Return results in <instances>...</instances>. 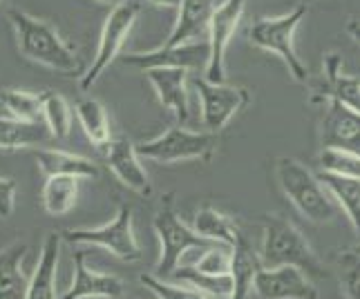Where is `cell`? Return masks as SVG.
<instances>
[{
	"label": "cell",
	"instance_id": "7a4b0ae2",
	"mask_svg": "<svg viewBox=\"0 0 360 299\" xmlns=\"http://www.w3.org/2000/svg\"><path fill=\"white\" fill-rule=\"evenodd\" d=\"M262 251H259V259H262L264 268H278V266H295L304 270L309 277H325L327 270L322 268L318 255L309 241L302 237L289 219L282 215H264L262 219Z\"/></svg>",
	"mask_w": 360,
	"mask_h": 299
},
{
	"label": "cell",
	"instance_id": "74e56055",
	"mask_svg": "<svg viewBox=\"0 0 360 299\" xmlns=\"http://www.w3.org/2000/svg\"><path fill=\"white\" fill-rule=\"evenodd\" d=\"M98 3H103V5H119V3H123V0H98Z\"/></svg>",
	"mask_w": 360,
	"mask_h": 299
},
{
	"label": "cell",
	"instance_id": "d590c367",
	"mask_svg": "<svg viewBox=\"0 0 360 299\" xmlns=\"http://www.w3.org/2000/svg\"><path fill=\"white\" fill-rule=\"evenodd\" d=\"M347 32H349L352 39L360 45V20H352L349 25H347Z\"/></svg>",
	"mask_w": 360,
	"mask_h": 299
},
{
	"label": "cell",
	"instance_id": "9a60e30c",
	"mask_svg": "<svg viewBox=\"0 0 360 299\" xmlns=\"http://www.w3.org/2000/svg\"><path fill=\"white\" fill-rule=\"evenodd\" d=\"M188 72L186 67H153L146 69L148 81L155 87L159 103L170 109L181 123L191 121L188 101Z\"/></svg>",
	"mask_w": 360,
	"mask_h": 299
},
{
	"label": "cell",
	"instance_id": "2e32d148",
	"mask_svg": "<svg viewBox=\"0 0 360 299\" xmlns=\"http://www.w3.org/2000/svg\"><path fill=\"white\" fill-rule=\"evenodd\" d=\"M123 295V281L115 275L96 272L85 261V251H77L74 255V281L58 299H119Z\"/></svg>",
	"mask_w": 360,
	"mask_h": 299
},
{
	"label": "cell",
	"instance_id": "4fadbf2b",
	"mask_svg": "<svg viewBox=\"0 0 360 299\" xmlns=\"http://www.w3.org/2000/svg\"><path fill=\"white\" fill-rule=\"evenodd\" d=\"M105 161H108V168L115 172V177L126 185V188H130L132 192L141 197L153 194L150 177H148L146 168L141 166L139 150H136V145H132L130 139L119 136V139L110 141V145L105 147Z\"/></svg>",
	"mask_w": 360,
	"mask_h": 299
},
{
	"label": "cell",
	"instance_id": "83f0119b",
	"mask_svg": "<svg viewBox=\"0 0 360 299\" xmlns=\"http://www.w3.org/2000/svg\"><path fill=\"white\" fill-rule=\"evenodd\" d=\"M172 279L188 284L193 288L202 291L208 297L215 299H229L233 293V277L231 275H210V272H204L195 266H181L172 272Z\"/></svg>",
	"mask_w": 360,
	"mask_h": 299
},
{
	"label": "cell",
	"instance_id": "603a6c76",
	"mask_svg": "<svg viewBox=\"0 0 360 299\" xmlns=\"http://www.w3.org/2000/svg\"><path fill=\"white\" fill-rule=\"evenodd\" d=\"M49 139H54V136L49 132L45 121L30 123V121H18L11 117H0V150L43 145Z\"/></svg>",
	"mask_w": 360,
	"mask_h": 299
},
{
	"label": "cell",
	"instance_id": "ffe728a7",
	"mask_svg": "<svg viewBox=\"0 0 360 299\" xmlns=\"http://www.w3.org/2000/svg\"><path fill=\"white\" fill-rule=\"evenodd\" d=\"M342 56L327 54L325 58V92L322 98H336L345 107H349L360 114V81L349 77L342 69Z\"/></svg>",
	"mask_w": 360,
	"mask_h": 299
},
{
	"label": "cell",
	"instance_id": "3957f363",
	"mask_svg": "<svg viewBox=\"0 0 360 299\" xmlns=\"http://www.w3.org/2000/svg\"><path fill=\"white\" fill-rule=\"evenodd\" d=\"M276 179L284 197L309 221L329 223L336 219V201L325 188V183L297 159L280 157L276 164Z\"/></svg>",
	"mask_w": 360,
	"mask_h": 299
},
{
	"label": "cell",
	"instance_id": "836d02e7",
	"mask_svg": "<svg viewBox=\"0 0 360 299\" xmlns=\"http://www.w3.org/2000/svg\"><path fill=\"white\" fill-rule=\"evenodd\" d=\"M195 268H200L210 275H231V266H233V248L226 244H217L213 248L204 251L197 261L193 264Z\"/></svg>",
	"mask_w": 360,
	"mask_h": 299
},
{
	"label": "cell",
	"instance_id": "1f68e13d",
	"mask_svg": "<svg viewBox=\"0 0 360 299\" xmlns=\"http://www.w3.org/2000/svg\"><path fill=\"white\" fill-rule=\"evenodd\" d=\"M139 281L146 286L148 291H153L159 299H213L204 295L202 291L193 288L188 284L181 281H166L157 275H141Z\"/></svg>",
	"mask_w": 360,
	"mask_h": 299
},
{
	"label": "cell",
	"instance_id": "8fae6325",
	"mask_svg": "<svg viewBox=\"0 0 360 299\" xmlns=\"http://www.w3.org/2000/svg\"><path fill=\"white\" fill-rule=\"evenodd\" d=\"M253 293L259 299H318V288L304 270L295 266L259 268Z\"/></svg>",
	"mask_w": 360,
	"mask_h": 299
},
{
	"label": "cell",
	"instance_id": "f546056e",
	"mask_svg": "<svg viewBox=\"0 0 360 299\" xmlns=\"http://www.w3.org/2000/svg\"><path fill=\"white\" fill-rule=\"evenodd\" d=\"M3 107L7 117L30 123H41L43 119V101L41 94H30L22 90H7L3 92Z\"/></svg>",
	"mask_w": 360,
	"mask_h": 299
},
{
	"label": "cell",
	"instance_id": "5b68a950",
	"mask_svg": "<svg viewBox=\"0 0 360 299\" xmlns=\"http://www.w3.org/2000/svg\"><path fill=\"white\" fill-rule=\"evenodd\" d=\"M153 228L161 241L159 261L155 266V275L161 279L172 277V272L179 268L181 257L188 251H206L210 246H217L215 241L202 237L195 228H188L177 217L175 208H172V194L164 197V201H161L153 219Z\"/></svg>",
	"mask_w": 360,
	"mask_h": 299
},
{
	"label": "cell",
	"instance_id": "4dcf8cb0",
	"mask_svg": "<svg viewBox=\"0 0 360 299\" xmlns=\"http://www.w3.org/2000/svg\"><path fill=\"white\" fill-rule=\"evenodd\" d=\"M320 170L340 174V177L349 179H360V154L347 152V150H336V147H322L318 157Z\"/></svg>",
	"mask_w": 360,
	"mask_h": 299
},
{
	"label": "cell",
	"instance_id": "277c9868",
	"mask_svg": "<svg viewBox=\"0 0 360 299\" xmlns=\"http://www.w3.org/2000/svg\"><path fill=\"white\" fill-rule=\"evenodd\" d=\"M307 16V5H297L291 11L273 18H257L248 29V41L262 52L276 54L287 65L291 79L300 85L309 83V69L297 56L295 49V29Z\"/></svg>",
	"mask_w": 360,
	"mask_h": 299
},
{
	"label": "cell",
	"instance_id": "ac0fdd59",
	"mask_svg": "<svg viewBox=\"0 0 360 299\" xmlns=\"http://www.w3.org/2000/svg\"><path fill=\"white\" fill-rule=\"evenodd\" d=\"M63 234L49 232L45 237L43 251L36 264L34 277L30 281L27 297L25 299H58L56 297V270H58V253Z\"/></svg>",
	"mask_w": 360,
	"mask_h": 299
},
{
	"label": "cell",
	"instance_id": "9c48e42d",
	"mask_svg": "<svg viewBox=\"0 0 360 299\" xmlns=\"http://www.w3.org/2000/svg\"><path fill=\"white\" fill-rule=\"evenodd\" d=\"M63 239L70 244H92L110 251L121 261H136L141 259V248L136 244V237L132 230V208L123 204L119 208L117 217L101 228L88 230H65L60 232Z\"/></svg>",
	"mask_w": 360,
	"mask_h": 299
},
{
	"label": "cell",
	"instance_id": "8992f818",
	"mask_svg": "<svg viewBox=\"0 0 360 299\" xmlns=\"http://www.w3.org/2000/svg\"><path fill=\"white\" fill-rule=\"evenodd\" d=\"M219 136L215 132H195L186 128H170L157 139L136 145L143 159L157 164H179V161H210L217 152Z\"/></svg>",
	"mask_w": 360,
	"mask_h": 299
},
{
	"label": "cell",
	"instance_id": "5bb4252c",
	"mask_svg": "<svg viewBox=\"0 0 360 299\" xmlns=\"http://www.w3.org/2000/svg\"><path fill=\"white\" fill-rule=\"evenodd\" d=\"M215 0H181L177 7V20L170 36L166 39V47H181L191 43L208 41L210 20L215 14Z\"/></svg>",
	"mask_w": 360,
	"mask_h": 299
},
{
	"label": "cell",
	"instance_id": "cb8c5ba5",
	"mask_svg": "<svg viewBox=\"0 0 360 299\" xmlns=\"http://www.w3.org/2000/svg\"><path fill=\"white\" fill-rule=\"evenodd\" d=\"M318 177L333 197V201L342 208V213L349 219L354 232L360 239V179L340 177V174H331L325 170H320Z\"/></svg>",
	"mask_w": 360,
	"mask_h": 299
},
{
	"label": "cell",
	"instance_id": "44dd1931",
	"mask_svg": "<svg viewBox=\"0 0 360 299\" xmlns=\"http://www.w3.org/2000/svg\"><path fill=\"white\" fill-rule=\"evenodd\" d=\"M27 244L16 241L0 251V299H25L30 281L22 272Z\"/></svg>",
	"mask_w": 360,
	"mask_h": 299
},
{
	"label": "cell",
	"instance_id": "30bf717a",
	"mask_svg": "<svg viewBox=\"0 0 360 299\" xmlns=\"http://www.w3.org/2000/svg\"><path fill=\"white\" fill-rule=\"evenodd\" d=\"M244 7L246 0H221L215 9L208 34V60L204 67V79L210 83H226V49L244 16Z\"/></svg>",
	"mask_w": 360,
	"mask_h": 299
},
{
	"label": "cell",
	"instance_id": "d6a6232c",
	"mask_svg": "<svg viewBox=\"0 0 360 299\" xmlns=\"http://www.w3.org/2000/svg\"><path fill=\"white\" fill-rule=\"evenodd\" d=\"M338 279L347 297L360 299V253L358 251H342L338 255Z\"/></svg>",
	"mask_w": 360,
	"mask_h": 299
},
{
	"label": "cell",
	"instance_id": "484cf974",
	"mask_svg": "<svg viewBox=\"0 0 360 299\" xmlns=\"http://www.w3.org/2000/svg\"><path fill=\"white\" fill-rule=\"evenodd\" d=\"M77 197H79L77 177L54 174V177H47L43 185V208L54 217L68 215L74 208V204H77Z\"/></svg>",
	"mask_w": 360,
	"mask_h": 299
},
{
	"label": "cell",
	"instance_id": "8d00e7d4",
	"mask_svg": "<svg viewBox=\"0 0 360 299\" xmlns=\"http://www.w3.org/2000/svg\"><path fill=\"white\" fill-rule=\"evenodd\" d=\"M148 3H153L157 7H166V9H177L181 5V0H148Z\"/></svg>",
	"mask_w": 360,
	"mask_h": 299
},
{
	"label": "cell",
	"instance_id": "ba28073f",
	"mask_svg": "<svg viewBox=\"0 0 360 299\" xmlns=\"http://www.w3.org/2000/svg\"><path fill=\"white\" fill-rule=\"evenodd\" d=\"M193 90L197 92L202 107V126L208 132L219 134L229 126V121L251 103V92L240 85L210 83L204 77L191 79Z\"/></svg>",
	"mask_w": 360,
	"mask_h": 299
},
{
	"label": "cell",
	"instance_id": "d4e9b609",
	"mask_svg": "<svg viewBox=\"0 0 360 299\" xmlns=\"http://www.w3.org/2000/svg\"><path fill=\"white\" fill-rule=\"evenodd\" d=\"M74 112H77V119L81 123L85 136L90 139V143L96 145L98 150H105L110 141H112L105 107L98 103L96 98H81L77 107H74Z\"/></svg>",
	"mask_w": 360,
	"mask_h": 299
},
{
	"label": "cell",
	"instance_id": "e575fe53",
	"mask_svg": "<svg viewBox=\"0 0 360 299\" xmlns=\"http://www.w3.org/2000/svg\"><path fill=\"white\" fill-rule=\"evenodd\" d=\"M16 204V181L0 177V219H7L14 213Z\"/></svg>",
	"mask_w": 360,
	"mask_h": 299
},
{
	"label": "cell",
	"instance_id": "e0dca14e",
	"mask_svg": "<svg viewBox=\"0 0 360 299\" xmlns=\"http://www.w3.org/2000/svg\"><path fill=\"white\" fill-rule=\"evenodd\" d=\"M208 60V41L191 43L181 47H166L161 45L153 52H134L123 56V63L136 69H153V67H186L191 69Z\"/></svg>",
	"mask_w": 360,
	"mask_h": 299
},
{
	"label": "cell",
	"instance_id": "7c38bea8",
	"mask_svg": "<svg viewBox=\"0 0 360 299\" xmlns=\"http://www.w3.org/2000/svg\"><path fill=\"white\" fill-rule=\"evenodd\" d=\"M320 143L322 147L347 150L360 154V114L345 107L336 98H327L320 121Z\"/></svg>",
	"mask_w": 360,
	"mask_h": 299
},
{
	"label": "cell",
	"instance_id": "f1b7e54d",
	"mask_svg": "<svg viewBox=\"0 0 360 299\" xmlns=\"http://www.w3.org/2000/svg\"><path fill=\"white\" fill-rule=\"evenodd\" d=\"M41 101H43V119L49 132H52L54 139H65L72 130V109L68 101L60 94L49 90L41 94Z\"/></svg>",
	"mask_w": 360,
	"mask_h": 299
},
{
	"label": "cell",
	"instance_id": "d6986e66",
	"mask_svg": "<svg viewBox=\"0 0 360 299\" xmlns=\"http://www.w3.org/2000/svg\"><path fill=\"white\" fill-rule=\"evenodd\" d=\"M259 268H262V259L255 253V248L248 241V237L240 232L238 241L233 246V266H231L233 293L229 299H248Z\"/></svg>",
	"mask_w": 360,
	"mask_h": 299
},
{
	"label": "cell",
	"instance_id": "52a82bcc",
	"mask_svg": "<svg viewBox=\"0 0 360 299\" xmlns=\"http://www.w3.org/2000/svg\"><path fill=\"white\" fill-rule=\"evenodd\" d=\"M136 16H139V5L132 3V0H123V3L112 7V11H110L103 22L101 36H98V47L92 58V65L88 67V72L81 74L83 92H90L94 83L101 79V74L115 63V58L119 56L134 27Z\"/></svg>",
	"mask_w": 360,
	"mask_h": 299
},
{
	"label": "cell",
	"instance_id": "7402d4cb",
	"mask_svg": "<svg viewBox=\"0 0 360 299\" xmlns=\"http://www.w3.org/2000/svg\"><path fill=\"white\" fill-rule=\"evenodd\" d=\"M36 164H39L45 177L68 174V177H77V179H94L98 174V168L90 159L63 152V150H39L36 152Z\"/></svg>",
	"mask_w": 360,
	"mask_h": 299
},
{
	"label": "cell",
	"instance_id": "6da1fadb",
	"mask_svg": "<svg viewBox=\"0 0 360 299\" xmlns=\"http://www.w3.org/2000/svg\"><path fill=\"white\" fill-rule=\"evenodd\" d=\"M7 18L14 27L20 56L47 69L79 77L83 69L81 56L47 20L36 18L20 9H9Z\"/></svg>",
	"mask_w": 360,
	"mask_h": 299
},
{
	"label": "cell",
	"instance_id": "4316f807",
	"mask_svg": "<svg viewBox=\"0 0 360 299\" xmlns=\"http://www.w3.org/2000/svg\"><path fill=\"white\" fill-rule=\"evenodd\" d=\"M193 228L202 237H206V239L215 241V244H226L231 248L235 246L238 234H240V230L235 228V223L213 206H204V208L197 210Z\"/></svg>",
	"mask_w": 360,
	"mask_h": 299
}]
</instances>
